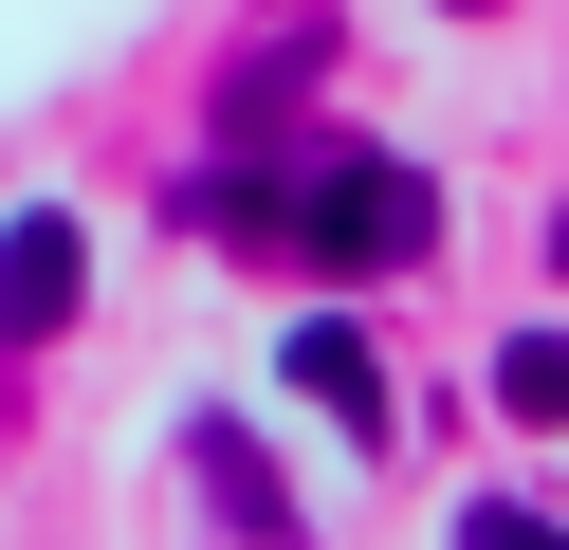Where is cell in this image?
Wrapping results in <instances>:
<instances>
[{
    "instance_id": "obj_7",
    "label": "cell",
    "mask_w": 569,
    "mask_h": 550,
    "mask_svg": "<svg viewBox=\"0 0 569 550\" xmlns=\"http://www.w3.org/2000/svg\"><path fill=\"white\" fill-rule=\"evenodd\" d=\"M459 19H478V0H459Z\"/></svg>"
},
{
    "instance_id": "obj_5",
    "label": "cell",
    "mask_w": 569,
    "mask_h": 550,
    "mask_svg": "<svg viewBox=\"0 0 569 550\" xmlns=\"http://www.w3.org/2000/svg\"><path fill=\"white\" fill-rule=\"evenodd\" d=\"M496 422H569V330H515L496 349Z\"/></svg>"
},
{
    "instance_id": "obj_4",
    "label": "cell",
    "mask_w": 569,
    "mask_h": 550,
    "mask_svg": "<svg viewBox=\"0 0 569 550\" xmlns=\"http://www.w3.org/2000/svg\"><path fill=\"white\" fill-rule=\"evenodd\" d=\"M184 459H202V496H221V532H295V496H276V459L239 422H184Z\"/></svg>"
},
{
    "instance_id": "obj_2",
    "label": "cell",
    "mask_w": 569,
    "mask_h": 550,
    "mask_svg": "<svg viewBox=\"0 0 569 550\" xmlns=\"http://www.w3.org/2000/svg\"><path fill=\"white\" fill-rule=\"evenodd\" d=\"M74 293H92L74 202H19V220H0V349H56V330H74Z\"/></svg>"
},
{
    "instance_id": "obj_3",
    "label": "cell",
    "mask_w": 569,
    "mask_h": 550,
    "mask_svg": "<svg viewBox=\"0 0 569 550\" xmlns=\"http://www.w3.org/2000/svg\"><path fill=\"white\" fill-rule=\"evenodd\" d=\"M276 367H295V403H312L331 440H368V459H386V422H405V403H386V349H368L349 312H295V349H276Z\"/></svg>"
},
{
    "instance_id": "obj_6",
    "label": "cell",
    "mask_w": 569,
    "mask_h": 550,
    "mask_svg": "<svg viewBox=\"0 0 569 550\" xmlns=\"http://www.w3.org/2000/svg\"><path fill=\"white\" fill-rule=\"evenodd\" d=\"M459 550H569V532H551L532 496H459Z\"/></svg>"
},
{
    "instance_id": "obj_1",
    "label": "cell",
    "mask_w": 569,
    "mask_h": 550,
    "mask_svg": "<svg viewBox=\"0 0 569 550\" xmlns=\"http://www.w3.org/2000/svg\"><path fill=\"white\" fill-rule=\"evenodd\" d=\"M276 239H295L312 276H405V257L441 239V183H422L405 147H295V202H276Z\"/></svg>"
}]
</instances>
